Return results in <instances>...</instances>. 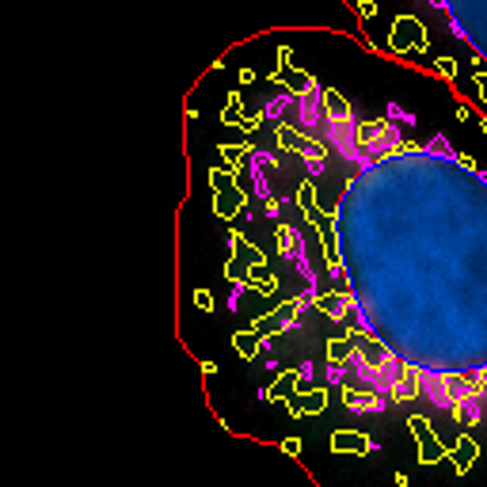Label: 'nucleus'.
I'll list each match as a JSON object with an SVG mask.
<instances>
[{"instance_id": "obj_1", "label": "nucleus", "mask_w": 487, "mask_h": 487, "mask_svg": "<svg viewBox=\"0 0 487 487\" xmlns=\"http://www.w3.org/2000/svg\"><path fill=\"white\" fill-rule=\"evenodd\" d=\"M266 137L240 149L274 251L305 278L294 305L351 331V369L381 400L487 408V175L445 137L362 118L297 69L266 103Z\"/></svg>"}, {"instance_id": "obj_2", "label": "nucleus", "mask_w": 487, "mask_h": 487, "mask_svg": "<svg viewBox=\"0 0 487 487\" xmlns=\"http://www.w3.org/2000/svg\"><path fill=\"white\" fill-rule=\"evenodd\" d=\"M445 19L449 35L487 69V0H426Z\"/></svg>"}]
</instances>
